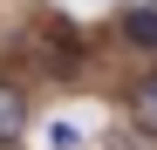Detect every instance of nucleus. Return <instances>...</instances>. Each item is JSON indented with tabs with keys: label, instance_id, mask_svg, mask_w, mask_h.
I'll return each mask as SVG.
<instances>
[{
	"label": "nucleus",
	"instance_id": "f257e3e1",
	"mask_svg": "<svg viewBox=\"0 0 157 150\" xmlns=\"http://www.w3.org/2000/svg\"><path fill=\"white\" fill-rule=\"evenodd\" d=\"M21 130H28V96L14 82H0V143H14Z\"/></svg>",
	"mask_w": 157,
	"mask_h": 150
},
{
	"label": "nucleus",
	"instance_id": "f03ea898",
	"mask_svg": "<svg viewBox=\"0 0 157 150\" xmlns=\"http://www.w3.org/2000/svg\"><path fill=\"white\" fill-rule=\"evenodd\" d=\"M123 41L144 48V55H157V7H130L123 14Z\"/></svg>",
	"mask_w": 157,
	"mask_h": 150
},
{
	"label": "nucleus",
	"instance_id": "7ed1b4c3",
	"mask_svg": "<svg viewBox=\"0 0 157 150\" xmlns=\"http://www.w3.org/2000/svg\"><path fill=\"white\" fill-rule=\"evenodd\" d=\"M130 123H137L144 137H157V75H150V82H137V89H130Z\"/></svg>",
	"mask_w": 157,
	"mask_h": 150
},
{
	"label": "nucleus",
	"instance_id": "20e7f679",
	"mask_svg": "<svg viewBox=\"0 0 157 150\" xmlns=\"http://www.w3.org/2000/svg\"><path fill=\"white\" fill-rule=\"evenodd\" d=\"M82 137H75V123H55V130H48V150H75Z\"/></svg>",
	"mask_w": 157,
	"mask_h": 150
},
{
	"label": "nucleus",
	"instance_id": "39448f33",
	"mask_svg": "<svg viewBox=\"0 0 157 150\" xmlns=\"http://www.w3.org/2000/svg\"><path fill=\"white\" fill-rule=\"evenodd\" d=\"M144 7H157V0H144Z\"/></svg>",
	"mask_w": 157,
	"mask_h": 150
}]
</instances>
